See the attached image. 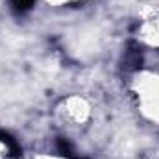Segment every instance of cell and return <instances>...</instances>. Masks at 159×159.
Returning <instances> with one entry per match:
<instances>
[{
    "mask_svg": "<svg viewBox=\"0 0 159 159\" xmlns=\"http://www.w3.org/2000/svg\"><path fill=\"white\" fill-rule=\"evenodd\" d=\"M26 159H63L56 154H34L32 157H26Z\"/></svg>",
    "mask_w": 159,
    "mask_h": 159,
    "instance_id": "3",
    "label": "cell"
},
{
    "mask_svg": "<svg viewBox=\"0 0 159 159\" xmlns=\"http://www.w3.org/2000/svg\"><path fill=\"white\" fill-rule=\"evenodd\" d=\"M0 159H13L9 156V152H7V146L4 144V141L0 139Z\"/></svg>",
    "mask_w": 159,
    "mask_h": 159,
    "instance_id": "4",
    "label": "cell"
},
{
    "mask_svg": "<svg viewBox=\"0 0 159 159\" xmlns=\"http://www.w3.org/2000/svg\"><path fill=\"white\" fill-rule=\"evenodd\" d=\"M131 100L146 122L159 126V72L139 70L131 80Z\"/></svg>",
    "mask_w": 159,
    "mask_h": 159,
    "instance_id": "1",
    "label": "cell"
},
{
    "mask_svg": "<svg viewBox=\"0 0 159 159\" xmlns=\"http://www.w3.org/2000/svg\"><path fill=\"white\" fill-rule=\"evenodd\" d=\"M61 113H63V120L69 122L67 126L78 128V126H83L89 120V117H91V106L81 96H70V98H67L63 102Z\"/></svg>",
    "mask_w": 159,
    "mask_h": 159,
    "instance_id": "2",
    "label": "cell"
}]
</instances>
